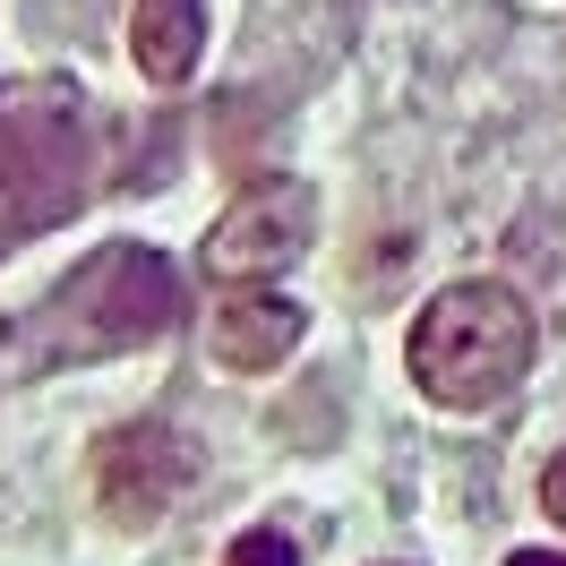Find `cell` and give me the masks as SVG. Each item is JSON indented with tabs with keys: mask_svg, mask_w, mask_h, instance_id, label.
<instances>
[{
	"mask_svg": "<svg viewBox=\"0 0 566 566\" xmlns=\"http://www.w3.org/2000/svg\"><path fill=\"white\" fill-rule=\"evenodd\" d=\"M189 481H198V447H189L172 421H120L104 447H95V506H104V524H120V532L164 524Z\"/></svg>",
	"mask_w": 566,
	"mask_h": 566,
	"instance_id": "obj_5",
	"label": "cell"
},
{
	"mask_svg": "<svg viewBox=\"0 0 566 566\" xmlns=\"http://www.w3.org/2000/svg\"><path fill=\"white\" fill-rule=\"evenodd\" d=\"M129 52L155 86H180L207 52V0H138L129 9Z\"/></svg>",
	"mask_w": 566,
	"mask_h": 566,
	"instance_id": "obj_7",
	"label": "cell"
},
{
	"mask_svg": "<svg viewBox=\"0 0 566 566\" xmlns=\"http://www.w3.org/2000/svg\"><path fill=\"white\" fill-rule=\"evenodd\" d=\"M541 515H549V524H566V447L541 463Z\"/></svg>",
	"mask_w": 566,
	"mask_h": 566,
	"instance_id": "obj_9",
	"label": "cell"
},
{
	"mask_svg": "<svg viewBox=\"0 0 566 566\" xmlns=\"http://www.w3.org/2000/svg\"><path fill=\"white\" fill-rule=\"evenodd\" d=\"M532 353H541V318L506 275H463L429 301L412 335H403V369L429 403L447 412H490L524 387Z\"/></svg>",
	"mask_w": 566,
	"mask_h": 566,
	"instance_id": "obj_2",
	"label": "cell"
},
{
	"mask_svg": "<svg viewBox=\"0 0 566 566\" xmlns=\"http://www.w3.org/2000/svg\"><path fill=\"white\" fill-rule=\"evenodd\" d=\"M506 566H566V549H515Z\"/></svg>",
	"mask_w": 566,
	"mask_h": 566,
	"instance_id": "obj_10",
	"label": "cell"
},
{
	"mask_svg": "<svg viewBox=\"0 0 566 566\" xmlns=\"http://www.w3.org/2000/svg\"><path fill=\"white\" fill-rule=\"evenodd\" d=\"M95 198V120L70 77H0V258Z\"/></svg>",
	"mask_w": 566,
	"mask_h": 566,
	"instance_id": "obj_3",
	"label": "cell"
},
{
	"mask_svg": "<svg viewBox=\"0 0 566 566\" xmlns=\"http://www.w3.org/2000/svg\"><path fill=\"white\" fill-rule=\"evenodd\" d=\"M223 566H301V541L275 532V524H258V532H241V541L223 549Z\"/></svg>",
	"mask_w": 566,
	"mask_h": 566,
	"instance_id": "obj_8",
	"label": "cell"
},
{
	"mask_svg": "<svg viewBox=\"0 0 566 566\" xmlns=\"http://www.w3.org/2000/svg\"><path fill=\"white\" fill-rule=\"evenodd\" d=\"M301 335H310V310L283 301V292H232V301L214 310V360L241 369V378L292 360V353H301Z\"/></svg>",
	"mask_w": 566,
	"mask_h": 566,
	"instance_id": "obj_6",
	"label": "cell"
},
{
	"mask_svg": "<svg viewBox=\"0 0 566 566\" xmlns=\"http://www.w3.org/2000/svg\"><path fill=\"white\" fill-rule=\"evenodd\" d=\"M180 318V266L146 241H104L95 258H77L43 301L0 318V395L52 378V369H86L129 344H155Z\"/></svg>",
	"mask_w": 566,
	"mask_h": 566,
	"instance_id": "obj_1",
	"label": "cell"
},
{
	"mask_svg": "<svg viewBox=\"0 0 566 566\" xmlns=\"http://www.w3.org/2000/svg\"><path fill=\"white\" fill-rule=\"evenodd\" d=\"M310 241H318V189L292 172H266L214 214L207 249H198V275L207 283H266L283 266H301Z\"/></svg>",
	"mask_w": 566,
	"mask_h": 566,
	"instance_id": "obj_4",
	"label": "cell"
}]
</instances>
